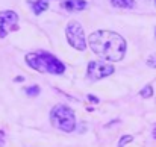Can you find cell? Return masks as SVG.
Listing matches in <instances>:
<instances>
[{
  "instance_id": "6",
  "label": "cell",
  "mask_w": 156,
  "mask_h": 147,
  "mask_svg": "<svg viewBox=\"0 0 156 147\" xmlns=\"http://www.w3.org/2000/svg\"><path fill=\"white\" fill-rule=\"evenodd\" d=\"M18 29V14L14 11L0 12V38H5L8 32Z\"/></svg>"
},
{
  "instance_id": "4",
  "label": "cell",
  "mask_w": 156,
  "mask_h": 147,
  "mask_svg": "<svg viewBox=\"0 0 156 147\" xmlns=\"http://www.w3.org/2000/svg\"><path fill=\"white\" fill-rule=\"evenodd\" d=\"M65 35H67V40H68L71 47H74L76 50H80V52L87 49V40H85V34H83V29H82L80 23L70 21L67 24Z\"/></svg>"
},
{
  "instance_id": "8",
  "label": "cell",
  "mask_w": 156,
  "mask_h": 147,
  "mask_svg": "<svg viewBox=\"0 0 156 147\" xmlns=\"http://www.w3.org/2000/svg\"><path fill=\"white\" fill-rule=\"evenodd\" d=\"M32 9L35 14H41L49 8V0H32Z\"/></svg>"
},
{
  "instance_id": "13",
  "label": "cell",
  "mask_w": 156,
  "mask_h": 147,
  "mask_svg": "<svg viewBox=\"0 0 156 147\" xmlns=\"http://www.w3.org/2000/svg\"><path fill=\"white\" fill-rule=\"evenodd\" d=\"M147 65L152 67V68H156V53L155 55H152V56H149V59H147Z\"/></svg>"
},
{
  "instance_id": "17",
  "label": "cell",
  "mask_w": 156,
  "mask_h": 147,
  "mask_svg": "<svg viewBox=\"0 0 156 147\" xmlns=\"http://www.w3.org/2000/svg\"><path fill=\"white\" fill-rule=\"evenodd\" d=\"M155 35H156V30H155Z\"/></svg>"
},
{
  "instance_id": "5",
  "label": "cell",
  "mask_w": 156,
  "mask_h": 147,
  "mask_svg": "<svg viewBox=\"0 0 156 147\" xmlns=\"http://www.w3.org/2000/svg\"><path fill=\"white\" fill-rule=\"evenodd\" d=\"M114 71H115V68H114L112 64H106L102 61H91L88 64V68H87L88 77L91 81H100L103 77L111 76Z\"/></svg>"
},
{
  "instance_id": "3",
  "label": "cell",
  "mask_w": 156,
  "mask_h": 147,
  "mask_svg": "<svg viewBox=\"0 0 156 147\" xmlns=\"http://www.w3.org/2000/svg\"><path fill=\"white\" fill-rule=\"evenodd\" d=\"M50 121L52 124L62 132H73L76 129V115L74 111L67 105H56L50 111Z\"/></svg>"
},
{
  "instance_id": "2",
  "label": "cell",
  "mask_w": 156,
  "mask_h": 147,
  "mask_svg": "<svg viewBox=\"0 0 156 147\" xmlns=\"http://www.w3.org/2000/svg\"><path fill=\"white\" fill-rule=\"evenodd\" d=\"M26 62L40 73L50 74H62L65 71V65L52 53L47 52H34L26 55Z\"/></svg>"
},
{
  "instance_id": "15",
  "label": "cell",
  "mask_w": 156,
  "mask_h": 147,
  "mask_svg": "<svg viewBox=\"0 0 156 147\" xmlns=\"http://www.w3.org/2000/svg\"><path fill=\"white\" fill-rule=\"evenodd\" d=\"M155 138H156V131H155Z\"/></svg>"
},
{
  "instance_id": "9",
  "label": "cell",
  "mask_w": 156,
  "mask_h": 147,
  "mask_svg": "<svg viewBox=\"0 0 156 147\" xmlns=\"http://www.w3.org/2000/svg\"><path fill=\"white\" fill-rule=\"evenodd\" d=\"M111 3L117 8H124V9L135 6V0H111Z\"/></svg>"
},
{
  "instance_id": "10",
  "label": "cell",
  "mask_w": 156,
  "mask_h": 147,
  "mask_svg": "<svg viewBox=\"0 0 156 147\" xmlns=\"http://www.w3.org/2000/svg\"><path fill=\"white\" fill-rule=\"evenodd\" d=\"M40 91H41V90H40V87H38V85H32V87H29V88H26V90H24V93H26L29 97H35V96H38V94H40Z\"/></svg>"
},
{
  "instance_id": "16",
  "label": "cell",
  "mask_w": 156,
  "mask_h": 147,
  "mask_svg": "<svg viewBox=\"0 0 156 147\" xmlns=\"http://www.w3.org/2000/svg\"><path fill=\"white\" fill-rule=\"evenodd\" d=\"M155 6H156V0H155Z\"/></svg>"
},
{
  "instance_id": "11",
  "label": "cell",
  "mask_w": 156,
  "mask_h": 147,
  "mask_svg": "<svg viewBox=\"0 0 156 147\" xmlns=\"http://www.w3.org/2000/svg\"><path fill=\"white\" fill-rule=\"evenodd\" d=\"M140 96H141V97H152V96H153V88H152V85H146V87L141 90Z\"/></svg>"
},
{
  "instance_id": "7",
  "label": "cell",
  "mask_w": 156,
  "mask_h": 147,
  "mask_svg": "<svg viewBox=\"0 0 156 147\" xmlns=\"http://www.w3.org/2000/svg\"><path fill=\"white\" fill-rule=\"evenodd\" d=\"M61 6L68 12H79V11H83L88 6V3L85 0H64L61 2Z\"/></svg>"
},
{
  "instance_id": "14",
  "label": "cell",
  "mask_w": 156,
  "mask_h": 147,
  "mask_svg": "<svg viewBox=\"0 0 156 147\" xmlns=\"http://www.w3.org/2000/svg\"><path fill=\"white\" fill-rule=\"evenodd\" d=\"M5 143H6V134L5 131H0V147L5 146Z\"/></svg>"
},
{
  "instance_id": "12",
  "label": "cell",
  "mask_w": 156,
  "mask_h": 147,
  "mask_svg": "<svg viewBox=\"0 0 156 147\" xmlns=\"http://www.w3.org/2000/svg\"><path fill=\"white\" fill-rule=\"evenodd\" d=\"M130 141H133V137L132 135H124L120 138V143H118V147H124L126 144H129Z\"/></svg>"
},
{
  "instance_id": "1",
  "label": "cell",
  "mask_w": 156,
  "mask_h": 147,
  "mask_svg": "<svg viewBox=\"0 0 156 147\" xmlns=\"http://www.w3.org/2000/svg\"><path fill=\"white\" fill-rule=\"evenodd\" d=\"M90 47L106 61H121L126 55V41L121 35L111 30H99L88 38Z\"/></svg>"
}]
</instances>
